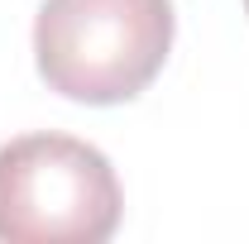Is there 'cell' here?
<instances>
[{"label": "cell", "mask_w": 249, "mask_h": 244, "mask_svg": "<svg viewBox=\"0 0 249 244\" xmlns=\"http://www.w3.org/2000/svg\"><path fill=\"white\" fill-rule=\"evenodd\" d=\"M173 29V0H43L34 62L67 101L124 105L163 72Z\"/></svg>", "instance_id": "cell-1"}, {"label": "cell", "mask_w": 249, "mask_h": 244, "mask_svg": "<svg viewBox=\"0 0 249 244\" xmlns=\"http://www.w3.org/2000/svg\"><path fill=\"white\" fill-rule=\"evenodd\" d=\"M110 158L72 134H24L0 149V240L101 244L120 225Z\"/></svg>", "instance_id": "cell-2"}, {"label": "cell", "mask_w": 249, "mask_h": 244, "mask_svg": "<svg viewBox=\"0 0 249 244\" xmlns=\"http://www.w3.org/2000/svg\"><path fill=\"white\" fill-rule=\"evenodd\" d=\"M245 10H249V0H245Z\"/></svg>", "instance_id": "cell-3"}]
</instances>
